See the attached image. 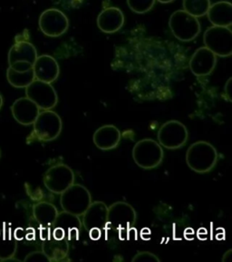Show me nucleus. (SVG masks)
Wrapping results in <instances>:
<instances>
[{
  "mask_svg": "<svg viewBox=\"0 0 232 262\" xmlns=\"http://www.w3.org/2000/svg\"><path fill=\"white\" fill-rule=\"evenodd\" d=\"M185 160L188 167L192 171L204 174L211 171L216 166L218 151L212 144L200 140L189 147Z\"/></svg>",
  "mask_w": 232,
  "mask_h": 262,
  "instance_id": "1",
  "label": "nucleus"
},
{
  "mask_svg": "<svg viewBox=\"0 0 232 262\" xmlns=\"http://www.w3.org/2000/svg\"><path fill=\"white\" fill-rule=\"evenodd\" d=\"M132 157L139 168L153 169L163 162L164 152L163 147L155 139H143L135 143Z\"/></svg>",
  "mask_w": 232,
  "mask_h": 262,
  "instance_id": "2",
  "label": "nucleus"
},
{
  "mask_svg": "<svg viewBox=\"0 0 232 262\" xmlns=\"http://www.w3.org/2000/svg\"><path fill=\"white\" fill-rule=\"evenodd\" d=\"M33 126V132L29 138L30 141L49 142L60 136L63 124L60 116L52 110H48L39 113Z\"/></svg>",
  "mask_w": 232,
  "mask_h": 262,
  "instance_id": "3",
  "label": "nucleus"
},
{
  "mask_svg": "<svg viewBox=\"0 0 232 262\" xmlns=\"http://www.w3.org/2000/svg\"><path fill=\"white\" fill-rule=\"evenodd\" d=\"M89 190L83 185L73 184L60 194V205L64 211L81 217L92 203Z\"/></svg>",
  "mask_w": 232,
  "mask_h": 262,
  "instance_id": "4",
  "label": "nucleus"
},
{
  "mask_svg": "<svg viewBox=\"0 0 232 262\" xmlns=\"http://www.w3.org/2000/svg\"><path fill=\"white\" fill-rule=\"evenodd\" d=\"M169 27L173 36L184 42L192 41L200 32V24L198 18L185 10H177L172 13Z\"/></svg>",
  "mask_w": 232,
  "mask_h": 262,
  "instance_id": "5",
  "label": "nucleus"
},
{
  "mask_svg": "<svg viewBox=\"0 0 232 262\" xmlns=\"http://www.w3.org/2000/svg\"><path fill=\"white\" fill-rule=\"evenodd\" d=\"M137 214L132 205L125 201H116L108 207V227L119 234L129 232L136 223Z\"/></svg>",
  "mask_w": 232,
  "mask_h": 262,
  "instance_id": "6",
  "label": "nucleus"
},
{
  "mask_svg": "<svg viewBox=\"0 0 232 262\" xmlns=\"http://www.w3.org/2000/svg\"><path fill=\"white\" fill-rule=\"evenodd\" d=\"M203 42L217 57L232 56V30L228 28L212 26L204 33Z\"/></svg>",
  "mask_w": 232,
  "mask_h": 262,
  "instance_id": "7",
  "label": "nucleus"
},
{
  "mask_svg": "<svg viewBox=\"0 0 232 262\" xmlns=\"http://www.w3.org/2000/svg\"><path fill=\"white\" fill-rule=\"evenodd\" d=\"M189 139L188 128L184 123L178 120H169L160 127L157 141L167 149H178L187 143Z\"/></svg>",
  "mask_w": 232,
  "mask_h": 262,
  "instance_id": "8",
  "label": "nucleus"
},
{
  "mask_svg": "<svg viewBox=\"0 0 232 262\" xmlns=\"http://www.w3.org/2000/svg\"><path fill=\"white\" fill-rule=\"evenodd\" d=\"M43 182L50 192L60 195L74 184V173L67 165L57 164L45 171Z\"/></svg>",
  "mask_w": 232,
  "mask_h": 262,
  "instance_id": "9",
  "label": "nucleus"
},
{
  "mask_svg": "<svg viewBox=\"0 0 232 262\" xmlns=\"http://www.w3.org/2000/svg\"><path fill=\"white\" fill-rule=\"evenodd\" d=\"M25 97L43 111L53 110L58 102V96L52 84L38 79H35L25 88Z\"/></svg>",
  "mask_w": 232,
  "mask_h": 262,
  "instance_id": "10",
  "label": "nucleus"
},
{
  "mask_svg": "<svg viewBox=\"0 0 232 262\" xmlns=\"http://www.w3.org/2000/svg\"><path fill=\"white\" fill-rule=\"evenodd\" d=\"M41 32L49 37H61L69 28L65 13L57 8H48L42 13L38 20Z\"/></svg>",
  "mask_w": 232,
  "mask_h": 262,
  "instance_id": "11",
  "label": "nucleus"
},
{
  "mask_svg": "<svg viewBox=\"0 0 232 262\" xmlns=\"http://www.w3.org/2000/svg\"><path fill=\"white\" fill-rule=\"evenodd\" d=\"M82 217V224L87 231L94 228L106 230L108 228V206L102 201H94Z\"/></svg>",
  "mask_w": 232,
  "mask_h": 262,
  "instance_id": "12",
  "label": "nucleus"
},
{
  "mask_svg": "<svg viewBox=\"0 0 232 262\" xmlns=\"http://www.w3.org/2000/svg\"><path fill=\"white\" fill-rule=\"evenodd\" d=\"M217 64V56L206 47L197 49L189 63L190 70L197 77H205L212 73Z\"/></svg>",
  "mask_w": 232,
  "mask_h": 262,
  "instance_id": "13",
  "label": "nucleus"
},
{
  "mask_svg": "<svg viewBox=\"0 0 232 262\" xmlns=\"http://www.w3.org/2000/svg\"><path fill=\"white\" fill-rule=\"evenodd\" d=\"M10 110L16 122L24 126L33 125L40 113V108L37 104L27 97L17 98Z\"/></svg>",
  "mask_w": 232,
  "mask_h": 262,
  "instance_id": "14",
  "label": "nucleus"
},
{
  "mask_svg": "<svg viewBox=\"0 0 232 262\" xmlns=\"http://www.w3.org/2000/svg\"><path fill=\"white\" fill-rule=\"evenodd\" d=\"M33 70L36 79L51 84L57 80L60 74L58 62L55 57L49 55L38 56L33 64Z\"/></svg>",
  "mask_w": 232,
  "mask_h": 262,
  "instance_id": "15",
  "label": "nucleus"
},
{
  "mask_svg": "<svg viewBox=\"0 0 232 262\" xmlns=\"http://www.w3.org/2000/svg\"><path fill=\"white\" fill-rule=\"evenodd\" d=\"M122 139V133L114 125H104L98 127L93 136L95 147L101 150H112L118 147Z\"/></svg>",
  "mask_w": 232,
  "mask_h": 262,
  "instance_id": "16",
  "label": "nucleus"
},
{
  "mask_svg": "<svg viewBox=\"0 0 232 262\" xmlns=\"http://www.w3.org/2000/svg\"><path fill=\"white\" fill-rule=\"evenodd\" d=\"M82 221L79 216L72 213L61 211L58 213L57 220L54 223L53 228H59L65 233V239L78 241L82 229Z\"/></svg>",
  "mask_w": 232,
  "mask_h": 262,
  "instance_id": "17",
  "label": "nucleus"
},
{
  "mask_svg": "<svg viewBox=\"0 0 232 262\" xmlns=\"http://www.w3.org/2000/svg\"><path fill=\"white\" fill-rule=\"evenodd\" d=\"M124 23V16L122 10L118 8H105L98 15L97 26L102 32L107 34L117 32L122 29Z\"/></svg>",
  "mask_w": 232,
  "mask_h": 262,
  "instance_id": "18",
  "label": "nucleus"
},
{
  "mask_svg": "<svg viewBox=\"0 0 232 262\" xmlns=\"http://www.w3.org/2000/svg\"><path fill=\"white\" fill-rule=\"evenodd\" d=\"M42 251L48 258L49 262L63 261L68 257L69 243L65 238L56 239L52 235H49L43 242Z\"/></svg>",
  "mask_w": 232,
  "mask_h": 262,
  "instance_id": "19",
  "label": "nucleus"
},
{
  "mask_svg": "<svg viewBox=\"0 0 232 262\" xmlns=\"http://www.w3.org/2000/svg\"><path fill=\"white\" fill-rule=\"evenodd\" d=\"M207 15L212 26L228 28L232 26V3L219 1L211 5Z\"/></svg>",
  "mask_w": 232,
  "mask_h": 262,
  "instance_id": "20",
  "label": "nucleus"
},
{
  "mask_svg": "<svg viewBox=\"0 0 232 262\" xmlns=\"http://www.w3.org/2000/svg\"><path fill=\"white\" fill-rule=\"evenodd\" d=\"M36 47L29 41H20L11 47L8 52V66L16 61H27L34 64L37 59Z\"/></svg>",
  "mask_w": 232,
  "mask_h": 262,
  "instance_id": "21",
  "label": "nucleus"
},
{
  "mask_svg": "<svg viewBox=\"0 0 232 262\" xmlns=\"http://www.w3.org/2000/svg\"><path fill=\"white\" fill-rule=\"evenodd\" d=\"M58 213L57 207L46 201L38 202L33 207V217L42 228L53 227Z\"/></svg>",
  "mask_w": 232,
  "mask_h": 262,
  "instance_id": "22",
  "label": "nucleus"
},
{
  "mask_svg": "<svg viewBox=\"0 0 232 262\" xmlns=\"http://www.w3.org/2000/svg\"><path fill=\"white\" fill-rule=\"evenodd\" d=\"M7 78L8 83L14 88L25 89L36 79V77L33 69L25 71H18L13 70L11 67H8L7 70Z\"/></svg>",
  "mask_w": 232,
  "mask_h": 262,
  "instance_id": "23",
  "label": "nucleus"
},
{
  "mask_svg": "<svg viewBox=\"0 0 232 262\" xmlns=\"http://www.w3.org/2000/svg\"><path fill=\"white\" fill-rule=\"evenodd\" d=\"M16 238L9 229L8 232H3L0 236V260L6 261L16 255L17 243Z\"/></svg>",
  "mask_w": 232,
  "mask_h": 262,
  "instance_id": "24",
  "label": "nucleus"
},
{
  "mask_svg": "<svg viewBox=\"0 0 232 262\" xmlns=\"http://www.w3.org/2000/svg\"><path fill=\"white\" fill-rule=\"evenodd\" d=\"M211 0H184V10L195 17L207 15Z\"/></svg>",
  "mask_w": 232,
  "mask_h": 262,
  "instance_id": "25",
  "label": "nucleus"
},
{
  "mask_svg": "<svg viewBox=\"0 0 232 262\" xmlns=\"http://www.w3.org/2000/svg\"><path fill=\"white\" fill-rule=\"evenodd\" d=\"M155 0H127L131 10L137 14H144L150 11L154 6Z\"/></svg>",
  "mask_w": 232,
  "mask_h": 262,
  "instance_id": "26",
  "label": "nucleus"
},
{
  "mask_svg": "<svg viewBox=\"0 0 232 262\" xmlns=\"http://www.w3.org/2000/svg\"><path fill=\"white\" fill-rule=\"evenodd\" d=\"M132 262H161V259L150 251H139L133 257Z\"/></svg>",
  "mask_w": 232,
  "mask_h": 262,
  "instance_id": "27",
  "label": "nucleus"
},
{
  "mask_svg": "<svg viewBox=\"0 0 232 262\" xmlns=\"http://www.w3.org/2000/svg\"><path fill=\"white\" fill-rule=\"evenodd\" d=\"M48 261V258H46L45 254L43 251H34L29 253L25 258H24V261Z\"/></svg>",
  "mask_w": 232,
  "mask_h": 262,
  "instance_id": "28",
  "label": "nucleus"
},
{
  "mask_svg": "<svg viewBox=\"0 0 232 262\" xmlns=\"http://www.w3.org/2000/svg\"><path fill=\"white\" fill-rule=\"evenodd\" d=\"M225 98L232 103V77L228 78L224 86Z\"/></svg>",
  "mask_w": 232,
  "mask_h": 262,
  "instance_id": "29",
  "label": "nucleus"
},
{
  "mask_svg": "<svg viewBox=\"0 0 232 262\" xmlns=\"http://www.w3.org/2000/svg\"><path fill=\"white\" fill-rule=\"evenodd\" d=\"M88 234H89V237L92 241H99L101 237H102V229H97V228H94V229H91L88 230Z\"/></svg>",
  "mask_w": 232,
  "mask_h": 262,
  "instance_id": "30",
  "label": "nucleus"
},
{
  "mask_svg": "<svg viewBox=\"0 0 232 262\" xmlns=\"http://www.w3.org/2000/svg\"><path fill=\"white\" fill-rule=\"evenodd\" d=\"M222 262H232V249L228 250L224 254L223 257L221 258Z\"/></svg>",
  "mask_w": 232,
  "mask_h": 262,
  "instance_id": "31",
  "label": "nucleus"
},
{
  "mask_svg": "<svg viewBox=\"0 0 232 262\" xmlns=\"http://www.w3.org/2000/svg\"><path fill=\"white\" fill-rule=\"evenodd\" d=\"M184 237L187 238L188 241H191L194 237V231L193 229H187L184 231Z\"/></svg>",
  "mask_w": 232,
  "mask_h": 262,
  "instance_id": "32",
  "label": "nucleus"
},
{
  "mask_svg": "<svg viewBox=\"0 0 232 262\" xmlns=\"http://www.w3.org/2000/svg\"><path fill=\"white\" fill-rule=\"evenodd\" d=\"M157 1H159L160 3H163V4H167V3L172 2L173 0H157Z\"/></svg>",
  "mask_w": 232,
  "mask_h": 262,
  "instance_id": "33",
  "label": "nucleus"
},
{
  "mask_svg": "<svg viewBox=\"0 0 232 262\" xmlns=\"http://www.w3.org/2000/svg\"><path fill=\"white\" fill-rule=\"evenodd\" d=\"M3 103H4L3 97H2V95L0 93V110H1V108H2V106H3Z\"/></svg>",
  "mask_w": 232,
  "mask_h": 262,
  "instance_id": "34",
  "label": "nucleus"
},
{
  "mask_svg": "<svg viewBox=\"0 0 232 262\" xmlns=\"http://www.w3.org/2000/svg\"><path fill=\"white\" fill-rule=\"evenodd\" d=\"M1 233H2V232H1V231H0V236H1Z\"/></svg>",
  "mask_w": 232,
  "mask_h": 262,
  "instance_id": "35",
  "label": "nucleus"
},
{
  "mask_svg": "<svg viewBox=\"0 0 232 262\" xmlns=\"http://www.w3.org/2000/svg\"><path fill=\"white\" fill-rule=\"evenodd\" d=\"M0 157H1V151H0Z\"/></svg>",
  "mask_w": 232,
  "mask_h": 262,
  "instance_id": "36",
  "label": "nucleus"
}]
</instances>
